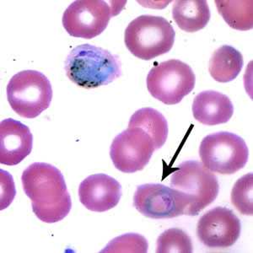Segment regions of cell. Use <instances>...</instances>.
Instances as JSON below:
<instances>
[{
  "label": "cell",
  "instance_id": "cell-1",
  "mask_svg": "<svg viewBox=\"0 0 253 253\" xmlns=\"http://www.w3.org/2000/svg\"><path fill=\"white\" fill-rule=\"evenodd\" d=\"M24 192L32 200V210L41 221L52 224L69 214L72 201L63 174L57 167L36 162L24 170Z\"/></svg>",
  "mask_w": 253,
  "mask_h": 253
},
{
  "label": "cell",
  "instance_id": "cell-2",
  "mask_svg": "<svg viewBox=\"0 0 253 253\" xmlns=\"http://www.w3.org/2000/svg\"><path fill=\"white\" fill-rule=\"evenodd\" d=\"M65 71L73 83L84 89L107 85L122 75L121 62L106 49L83 44L73 49L65 61Z\"/></svg>",
  "mask_w": 253,
  "mask_h": 253
},
{
  "label": "cell",
  "instance_id": "cell-3",
  "mask_svg": "<svg viewBox=\"0 0 253 253\" xmlns=\"http://www.w3.org/2000/svg\"><path fill=\"white\" fill-rule=\"evenodd\" d=\"M170 188L184 202V215H199L219 194L218 178L201 162L187 161L179 165L170 178Z\"/></svg>",
  "mask_w": 253,
  "mask_h": 253
},
{
  "label": "cell",
  "instance_id": "cell-4",
  "mask_svg": "<svg viewBox=\"0 0 253 253\" xmlns=\"http://www.w3.org/2000/svg\"><path fill=\"white\" fill-rule=\"evenodd\" d=\"M175 32L165 18L140 15L132 20L125 30L126 48L133 56L143 60L170 52L175 42Z\"/></svg>",
  "mask_w": 253,
  "mask_h": 253
},
{
  "label": "cell",
  "instance_id": "cell-5",
  "mask_svg": "<svg viewBox=\"0 0 253 253\" xmlns=\"http://www.w3.org/2000/svg\"><path fill=\"white\" fill-rule=\"evenodd\" d=\"M7 99L15 113L32 119L48 108L52 100V85L42 73L24 70L9 81Z\"/></svg>",
  "mask_w": 253,
  "mask_h": 253
},
{
  "label": "cell",
  "instance_id": "cell-6",
  "mask_svg": "<svg viewBox=\"0 0 253 253\" xmlns=\"http://www.w3.org/2000/svg\"><path fill=\"white\" fill-rule=\"evenodd\" d=\"M202 163L208 170L231 175L248 163L249 150L244 139L235 133L219 132L208 135L199 147Z\"/></svg>",
  "mask_w": 253,
  "mask_h": 253
},
{
  "label": "cell",
  "instance_id": "cell-7",
  "mask_svg": "<svg viewBox=\"0 0 253 253\" xmlns=\"http://www.w3.org/2000/svg\"><path fill=\"white\" fill-rule=\"evenodd\" d=\"M195 82L192 68L177 59L159 63L150 70L146 81L150 95L167 105L181 102L194 89Z\"/></svg>",
  "mask_w": 253,
  "mask_h": 253
},
{
  "label": "cell",
  "instance_id": "cell-8",
  "mask_svg": "<svg viewBox=\"0 0 253 253\" xmlns=\"http://www.w3.org/2000/svg\"><path fill=\"white\" fill-rule=\"evenodd\" d=\"M115 15L112 6L103 0H78L67 8L63 26L74 38L92 39L107 29Z\"/></svg>",
  "mask_w": 253,
  "mask_h": 253
},
{
  "label": "cell",
  "instance_id": "cell-9",
  "mask_svg": "<svg viewBox=\"0 0 253 253\" xmlns=\"http://www.w3.org/2000/svg\"><path fill=\"white\" fill-rule=\"evenodd\" d=\"M155 150L149 134L138 126H128L113 139L110 156L118 170L134 173L146 167Z\"/></svg>",
  "mask_w": 253,
  "mask_h": 253
},
{
  "label": "cell",
  "instance_id": "cell-10",
  "mask_svg": "<svg viewBox=\"0 0 253 253\" xmlns=\"http://www.w3.org/2000/svg\"><path fill=\"white\" fill-rule=\"evenodd\" d=\"M242 224L238 217L227 208L216 207L202 216L197 224V236L210 248H228L238 240Z\"/></svg>",
  "mask_w": 253,
  "mask_h": 253
},
{
  "label": "cell",
  "instance_id": "cell-11",
  "mask_svg": "<svg viewBox=\"0 0 253 253\" xmlns=\"http://www.w3.org/2000/svg\"><path fill=\"white\" fill-rule=\"evenodd\" d=\"M133 205L139 213L150 219H171L184 215L186 205L170 187L162 184L138 186Z\"/></svg>",
  "mask_w": 253,
  "mask_h": 253
},
{
  "label": "cell",
  "instance_id": "cell-12",
  "mask_svg": "<svg viewBox=\"0 0 253 253\" xmlns=\"http://www.w3.org/2000/svg\"><path fill=\"white\" fill-rule=\"evenodd\" d=\"M79 197L87 210L106 212L115 208L120 201L121 185L107 174H94L81 182Z\"/></svg>",
  "mask_w": 253,
  "mask_h": 253
},
{
  "label": "cell",
  "instance_id": "cell-13",
  "mask_svg": "<svg viewBox=\"0 0 253 253\" xmlns=\"http://www.w3.org/2000/svg\"><path fill=\"white\" fill-rule=\"evenodd\" d=\"M33 136L29 127L20 122L8 118L0 124V163L16 166L29 156Z\"/></svg>",
  "mask_w": 253,
  "mask_h": 253
},
{
  "label": "cell",
  "instance_id": "cell-14",
  "mask_svg": "<svg viewBox=\"0 0 253 253\" xmlns=\"http://www.w3.org/2000/svg\"><path fill=\"white\" fill-rule=\"evenodd\" d=\"M193 117L208 126L225 124L234 113L233 104L227 95L214 90L199 93L193 103Z\"/></svg>",
  "mask_w": 253,
  "mask_h": 253
},
{
  "label": "cell",
  "instance_id": "cell-15",
  "mask_svg": "<svg viewBox=\"0 0 253 253\" xmlns=\"http://www.w3.org/2000/svg\"><path fill=\"white\" fill-rule=\"evenodd\" d=\"M172 16L182 31L199 32L210 21V7L205 0H178L173 5Z\"/></svg>",
  "mask_w": 253,
  "mask_h": 253
},
{
  "label": "cell",
  "instance_id": "cell-16",
  "mask_svg": "<svg viewBox=\"0 0 253 253\" xmlns=\"http://www.w3.org/2000/svg\"><path fill=\"white\" fill-rule=\"evenodd\" d=\"M243 57L238 50L224 45L214 51L210 60V75L214 81L227 83L234 81L242 71Z\"/></svg>",
  "mask_w": 253,
  "mask_h": 253
},
{
  "label": "cell",
  "instance_id": "cell-17",
  "mask_svg": "<svg viewBox=\"0 0 253 253\" xmlns=\"http://www.w3.org/2000/svg\"><path fill=\"white\" fill-rule=\"evenodd\" d=\"M128 126H138L152 138L155 149L163 147L168 136V124L161 112L150 107L136 111L130 118Z\"/></svg>",
  "mask_w": 253,
  "mask_h": 253
},
{
  "label": "cell",
  "instance_id": "cell-18",
  "mask_svg": "<svg viewBox=\"0 0 253 253\" xmlns=\"http://www.w3.org/2000/svg\"><path fill=\"white\" fill-rule=\"evenodd\" d=\"M215 3L219 15L231 28L238 31H248L253 28V0H217Z\"/></svg>",
  "mask_w": 253,
  "mask_h": 253
},
{
  "label": "cell",
  "instance_id": "cell-19",
  "mask_svg": "<svg viewBox=\"0 0 253 253\" xmlns=\"http://www.w3.org/2000/svg\"><path fill=\"white\" fill-rule=\"evenodd\" d=\"M193 243L190 236L178 228L166 230L157 239L156 253H193Z\"/></svg>",
  "mask_w": 253,
  "mask_h": 253
},
{
  "label": "cell",
  "instance_id": "cell-20",
  "mask_svg": "<svg viewBox=\"0 0 253 253\" xmlns=\"http://www.w3.org/2000/svg\"><path fill=\"white\" fill-rule=\"evenodd\" d=\"M253 173L243 175L234 185L231 191V203L244 215L253 214Z\"/></svg>",
  "mask_w": 253,
  "mask_h": 253
},
{
  "label": "cell",
  "instance_id": "cell-21",
  "mask_svg": "<svg viewBox=\"0 0 253 253\" xmlns=\"http://www.w3.org/2000/svg\"><path fill=\"white\" fill-rule=\"evenodd\" d=\"M148 242L138 234H125L113 239L101 253H138L148 252Z\"/></svg>",
  "mask_w": 253,
  "mask_h": 253
}]
</instances>
